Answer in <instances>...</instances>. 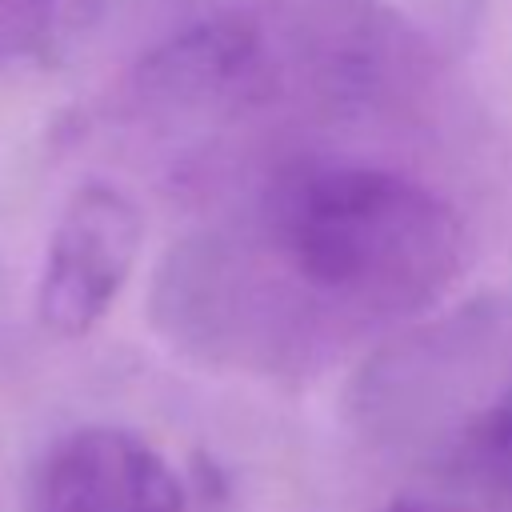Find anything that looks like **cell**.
Returning <instances> with one entry per match:
<instances>
[{
	"mask_svg": "<svg viewBox=\"0 0 512 512\" xmlns=\"http://www.w3.org/2000/svg\"><path fill=\"white\" fill-rule=\"evenodd\" d=\"M144 240L140 208L108 180L80 184L60 208L36 280V320L56 336H84L128 284Z\"/></svg>",
	"mask_w": 512,
	"mask_h": 512,
	"instance_id": "2",
	"label": "cell"
},
{
	"mask_svg": "<svg viewBox=\"0 0 512 512\" xmlns=\"http://www.w3.org/2000/svg\"><path fill=\"white\" fill-rule=\"evenodd\" d=\"M52 36V0H0V68L32 60Z\"/></svg>",
	"mask_w": 512,
	"mask_h": 512,
	"instance_id": "5",
	"label": "cell"
},
{
	"mask_svg": "<svg viewBox=\"0 0 512 512\" xmlns=\"http://www.w3.org/2000/svg\"><path fill=\"white\" fill-rule=\"evenodd\" d=\"M28 512H184L172 464L124 428H76L40 460Z\"/></svg>",
	"mask_w": 512,
	"mask_h": 512,
	"instance_id": "3",
	"label": "cell"
},
{
	"mask_svg": "<svg viewBox=\"0 0 512 512\" xmlns=\"http://www.w3.org/2000/svg\"><path fill=\"white\" fill-rule=\"evenodd\" d=\"M448 464L464 484L512 500V388L492 396L460 428Z\"/></svg>",
	"mask_w": 512,
	"mask_h": 512,
	"instance_id": "4",
	"label": "cell"
},
{
	"mask_svg": "<svg viewBox=\"0 0 512 512\" xmlns=\"http://www.w3.org/2000/svg\"><path fill=\"white\" fill-rule=\"evenodd\" d=\"M460 268L464 220L440 192L388 164L296 156L172 248L160 296L196 348L280 364L424 312Z\"/></svg>",
	"mask_w": 512,
	"mask_h": 512,
	"instance_id": "1",
	"label": "cell"
}]
</instances>
